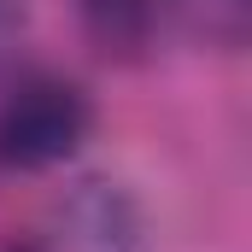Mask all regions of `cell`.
I'll list each match as a JSON object with an SVG mask.
<instances>
[{
	"instance_id": "2",
	"label": "cell",
	"mask_w": 252,
	"mask_h": 252,
	"mask_svg": "<svg viewBox=\"0 0 252 252\" xmlns=\"http://www.w3.org/2000/svg\"><path fill=\"white\" fill-rule=\"evenodd\" d=\"M0 252H141V211L118 182H76L35 229L0 241Z\"/></svg>"
},
{
	"instance_id": "4",
	"label": "cell",
	"mask_w": 252,
	"mask_h": 252,
	"mask_svg": "<svg viewBox=\"0 0 252 252\" xmlns=\"http://www.w3.org/2000/svg\"><path fill=\"white\" fill-rule=\"evenodd\" d=\"M158 18H170L199 47L235 53L247 41V0H158Z\"/></svg>"
},
{
	"instance_id": "3",
	"label": "cell",
	"mask_w": 252,
	"mask_h": 252,
	"mask_svg": "<svg viewBox=\"0 0 252 252\" xmlns=\"http://www.w3.org/2000/svg\"><path fill=\"white\" fill-rule=\"evenodd\" d=\"M82 6V24L88 35L106 47V53H141L158 30V0H76Z\"/></svg>"
},
{
	"instance_id": "1",
	"label": "cell",
	"mask_w": 252,
	"mask_h": 252,
	"mask_svg": "<svg viewBox=\"0 0 252 252\" xmlns=\"http://www.w3.org/2000/svg\"><path fill=\"white\" fill-rule=\"evenodd\" d=\"M94 129V100L64 76H24L0 94V170H53Z\"/></svg>"
}]
</instances>
